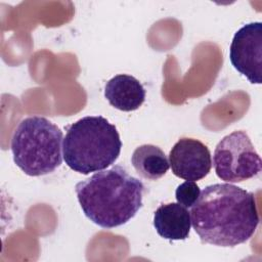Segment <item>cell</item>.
<instances>
[{
    "label": "cell",
    "mask_w": 262,
    "mask_h": 262,
    "mask_svg": "<svg viewBox=\"0 0 262 262\" xmlns=\"http://www.w3.org/2000/svg\"><path fill=\"white\" fill-rule=\"evenodd\" d=\"M203 244L235 247L249 241L259 224L254 194L230 183L206 186L190 210Z\"/></svg>",
    "instance_id": "1"
},
{
    "label": "cell",
    "mask_w": 262,
    "mask_h": 262,
    "mask_svg": "<svg viewBox=\"0 0 262 262\" xmlns=\"http://www.w3.org/2000/svg\"><path fill=\"white\" fill-rule=\"evenodd\" d=\"M85 216L102 228L130 221L142 207L143 183L125 168L115 165L80 181L75 186Z\"/></svg>",
    "instance_id": "2"
},
{
    "label": "cell",
    "mask_w": 262,
    "mask_h": 262,
    "mask_svg": "<svg viewBox=\"0 0 262 262\" xmlns=\"http://www.w3.org/2000/svg\"><path fill=\"white\" fill-rule=\"evenodd\" d=\"M122 147L115 125L101 116H86L68 127L62 141L66 164L83 175L113 165Z\"/></svg>",
    "instance_id": "3"
},
{
    "label": "cell",
    "mask_w": 262,
    "mask_h": 262,
    "mask_svg": "<svg viewBox=\"0 0 262 262\" xmlns=\"http://www.w3.org/2000/svg\"><path fill=\"white\" fill-rule=\"evenodd\" d=\"M62 131L41 116L28 117L19 122L11 138L15 165L29 176L53 172L62 163Z\"/></svg>",
    "instance_id": "4"
},
{
    "label": "cell",
    "mask_w": 262,
    "mask_h": 262,
    "mask_svg": "<svg viewBox=\"0 0 262 262\" xmlns=\"http://www.w3.org/2000/svg\"><path fill=\"white\" fill-rule=\"evenodd\" d=\"M213 165L221 180L235 183L259 175L262 162L249 135L238 130L218 142L214 150Z\"/></svg>",
    "instance_id": "5"
},
{
    "label": "cell",
    "mask_w": 262,
    "mask_h": 262,
    "mask_svg": "<svg viewBox=\"0 0 262 262\" xmlns=\"http://www.w3.org/2000/svg\"><path fill=\"white\" fill-rule=\"evenodd\" d=\"M229 59L234 69L252 84L262 83V24L254 21L242 27L233 36Z\"/></svg>",
    "instance_id": "6"
},
{
    "label": "cell",
    "mask_w": 262,
    "mask_h": 262,
    "mask_svg": "<svg viewBox=\"0 0 262 262\" xmlns=\"http://www.w3.org/2000/svg\"><path fill=\"white\" fill-rule=\"evenodd\" d=\"M169 164L175 176L189 181L201 180L212 168L211 152L202 141L183 137L170 150Z\"/></svg>",
    "instance_id": "7"
},
{
    "label": "cell",
    "mask_w": 262,
    "mask_h": 262,
    "mask_svg": "<svg viewBox=\"0 0 262 262\" xmlns=\"http://www.w3.org/2000/svg\"><path fill=\"white\" fill-rule=\"evenodd\" d=\"M104 97L115 108L132 112L139 108L144 102L145 90L133 76L120 74L106 82Z\"/></svg>",
    "instance_id": "8"
},
{
    "label": "cell",
    "mask_w": 262,
    "mask_h": 262,
    "mask_svg": "<svg viewBox=\"0 0 262 262\" xmlns=\"http://www.w3.org/2000/svg\"><path fill=\"white\" fill-rule=\"evenodd\" d=\"M154 226L158 234L170 241L186 239L190 232V212L179 203L161 205L154 214Z\"/></svg>",
    "instance_id": "9"
},
{
    "label": "cell",
    "mask_w": 262,
    "mask_h": 262,
    "mask_svg": "<svg viewBox=\"0 0 262 262\" xmlns=\"http://www.w3.org/2000/svg\"><path fill=\"white\" fill-rule=\"evenodd\" d=\"M131 163L138 175L147 180H158L170 168L164 151L157 145L143 144L135 148Z\"/></svg>",
    "instance_id": "10"
},
{
    "label": "cell",
    "mask_w": 262,
    "mask_h": 262,
    "mask_svg": "<svg viewBox=\"0 0 262 262\" xmlns=\"http://www.w3.org/2000/svg\"><path fill=\"white\" fill-rule=\"evenodd\" d=\"M201 193L200 186L194 181L186 180L177 186L175 190V198L177 203L185 208H191L196 202Z\"/></svg>",
    "instance_id": "11"
}]
</instances>
